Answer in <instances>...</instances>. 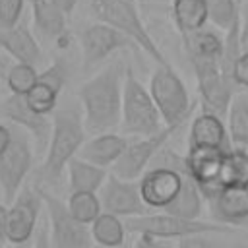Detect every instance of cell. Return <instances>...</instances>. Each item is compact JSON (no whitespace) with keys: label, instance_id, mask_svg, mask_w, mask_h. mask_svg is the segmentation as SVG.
Returning <instances> with one entry per match:
<instances>
[{"label":"cell","instance_id":"obj_1","mask_svg":"<svg viewBox=\"0 0 248 248\" xmlns=\"http://www.w3.org/2000/svg\"><path fill=\"white\" fill-rule=\"evenodd\" d=\"M128 68L130 66L126 60L116 56L101 72L79 85L78 99L81 103L85 130L89 134H103L120 126L124 79Z\"/></svg>","mask_w":248,"mask_h":248},{"label":"cell","instance_id":"obj_2","mask_svg":"<svg viewBox=\"0 0 248 248\" xmlns=\"http://www.w3.org/2000/svg\"><path fill=\"white\" fill-rule=\"evenodd\" d=\"M83 114L74 107H64L52 114V132L46 147V155L41 167V180L45 184H56L62 178L68 163L79 153L85 143Z\"/></svg>","mask_w":248,"mask_h":248},{"label":"cell","instance_id":"obj_3","mask_svg":"<svg viewBox=\"0 0 248 248\" xmlns=\"http://www.w3.org/2000/svg\"><path fill=\"white\" fill-rule=\"evenodd\" d=\"M91 12L99 21L118 29L128 39H132L134 45H138L149 58L157 62V66H169L167 56L149 35L134 0H91Z\"/></svg>","mask_w":248,"mask_h":248},{"label":"cell","instance_id":"obj_4","mask_svg":"<svg viewBox=\"0 0 248 248\" xmlns=\"http://www.w3.org/2000/svg\"><path fill=\"white\" fill-rule=\"evenodd\" d=\"M167 124L151 97V91L134 76L132 68L126 72L124 97H122V118L120 130L130 136L145 138L161 132Z\"/></svg>","mask_w":248,"mask_h":248},{"label":"cell","instance_id":"obj_5","mask_svg":"<svg viewBox=\"0 0 248 248\" xmlns=\"http://www.w3.org/2000/svg\"><path fill=\"white\" fill-rule=\"evenodd\" d=\"M149 91L167 126H182L192 114L190 93L170 64L155 68L149 79Z\"/></svg>","mask_w":248,"mask_h":248},{"label":"cell","instance_id":"obj_6","mask_svg":"<svg viewBox=\"0 0 248 248\" xmlns=\"http://www.w3.org/2000/svg\"><path fill=\"white\" fill-rule=\"evenodd\" d=\"M126 229L132 232H147L159 238L167 240H180L184 236L192 234H207V232H229L231 227L215 223V221H202V219H188V217H178L167 211H157V213H147L140 217H130L126 223Z\"/></svg>","mask_w":248,"mask_h":248},{"label":"cell","instance_id":"obj_7","mask_svg":"<svg viewBox=\"0 0 248 248\" xmlns=\"http://www.w3.org/2000/svg\"><path fill=\"white\" fill-rule=\"evenodd\" d=\"M203 112H211L219 118H227L229 105L236 93V85L229 79L217 58H190Z\"/></svg>","mask_w":248,"mask_h":248},{"label":"cell","instance_id":"obj_8","mask_svg":"<svg viewBox=\"0 0 248 248\" xmlns=\"http://www.w3.org/2000/svg\"><path fill=\"white\" fill-rule=\"evenodd\" d=\"M39 192L46 205L52 248H93L95 240L91 234V227L78 221L70 213L66 202H62L45 188H39Z\"/></svg>","mask_w":248,"mask_h":248},{"label":"cell","instance_id":"obj_9","mask_svg":"<svg viewBox=\"0 0 248 248\" xmlns=\"http://www.w3.org/2000/svg\"><path fill=\"white\" fill-rule=\"evenodd\" d=\"M33 149L29 143V134L19 126L12 130L10 145L0 153V190L8 203H12L31 170Z\"/></svg>","mask_w":248,"mask_h":248},{"label":"cell","instance_id":"obj_10","mask_svg":"<svg viewBox=\"0 0 248 248\" xmlns=\"http://www.w3.org/2000/svg\"><path fill=\"white\" fill-rule=\"evenodd\" d=\"M180 126H165L161 132L153 136L140 138L136 141H130L126 151L120 155V159L114 163L112 172L124 180H136L140 178L153 163L155 155L165 147V143L172 138V134Z\"/></svg>","mask_w":248,"mask_h":248},{"label":"cell","instance_id":"obj_11","mask_svg":"<svg viewBox=\"0 0 248 248\" xmlns=\"http://www.w3.org/2000/svg\"><path fill=\"white\" fill-rule=\"evenodd\" d=\"M43 198L37 188H23L8 207V242L29 244L37 232V221L41 215Z\"/></svg>","mask_w":248,"mask_h":248},{"label":"cell","instance_id":"obj_12","mask_svg":"<svg viewBox=\"0 0 248 248\" xmlns=\"http://www.w3.org/2000/svg\"><path fill=\"white\" fill-rule=\"evenodd\" d=\"M81 43V56H83V70H89L103 62L105 58L112 56L116 50L128 48L134 45L132 39H128L118 29L99 21L93 25H87L81 31L79 37Z\"/></svg>","mask_w":248,"mask_h":248},{"label":"cell","instance_id":"obj_13","mask_svg":"<svg viewBox=\"0 0 248 248\" xmlns=\"http://www.w3.org/2000/svg\"><path fill=\"white\" fill-rule=\"evenodd\" d=\"M99 198L103 211L114 213L118 217H140L149 213V207L143 203L140 194V182L124 180L114 172L108 174Z\"/></svg>","mask_w":248,"mask_h":248},{"label":"cell","instance_id":"obj_14","mask_svg":"<svg viewBox=\"0 0 248 248\" xmlns=\"http://www.w3.org/2000/svg\"><path fill=\"white\" fill-rule=\"evenodd\" d=\"M68 78H70L68 62L62 60V58H56L45 72L39 74V79L31 87V91L23 95L27 105L35 112H39L43 116H48L50 112H54V108L58 105L60 91L64 89Z\"/></svg>","mask_w":248,"mask_h":248},{"label":"cell","instance_id":"obj_15","mask_svg":"<svg viewBox=\"0 0 248 248\" xmlns=\"http://www.w3.org/2000/svg\"><path fill=\"white\" fill-rule=\"evenodd\" d=\"M2 114L21 130H25L33 141L37 151H46L48 141H50V132H52V120L48 116H43L35 112L23 95L12 93L4 103H2Z\"/></svg>","mask_w":248,"mask_h":248},{"label":"cell","instance_id":"obj_16","mask_svg":"<svg viewBox=\"0 0 248 248\" xmlns=\"http://www.w3.org/2000/svg\"><path fill=\"white\" fill-rule=\"evenodd\" d=\"M209 211L215 223L232 227L248 219V190L246 186H225L209 202Z\"/></svg>","mask_w":248,"mask_h":248},{"label":"cell","instance_id":"obj_17","mask_svg":"<svg viewBox=\"0 0 248 248\" xmlns=\"http://www.w3.org/2000/svg\"><path fill=\"white\" fill-rule=\"evenodd\" d=\"M202 145L219 147L227 153L231 149H234L223 118H219L211 112H202L192 120L190 136H188V147H202Z\"/></svg>","mask_w":248,"mask_h":248},{"label":"cell","instance_id":"obj_18","mask_svg":"<svg viewBox=\"0 0 248 248\" xmlns=\"http://www.w3.org/2000/svg\"><path fill=\"white\" fill-rule=\"evenodd\" d=\"M130 140H126L120 134H112V132H103V134H95L91 140H87L78 157L97 165V167H114V163L120 159V155L126 151Z\"/></svg>","mask_w":248,"mask_h":248},{"label":"cell","instance_id":"obj_19","mask_svg":"<svg viewBox=\"0 0 248 248\" xmlns=\"http://www.w3.org/2000/svg\"><path fill=\"white\" fill-rule=\"evenodd\" d=\"M0 46L17 62L35 66L41 60V46L25 21L14 27H0Z\"/></svg>","mask_w":248,"mask_h":248},{"label":"cell","instance_id":"obj_20","mask_svg":"<svg viewBox=\"0 0 248 248\" xmlns=\"http://www.w3.org/2000/svg\"><path fill=\"white\" fill-rule=\"evenodd\" d=\"M225 155H227V151H223L219 147H205V145L188 147L186 163H188L192 176L196 178V182L200 186L209 184V182H221L219 174L223 169Z\"/></svg>","mask_w":248,"mask_h":248},{"label":"cell","instance_id":"obj_21","mask_svg":"<svg viewBox=\"0 0 248 248\" xmlns=\"http://www.w3.org/2000/svg\"><path fill=\"white\" fill-rule=\"evenodd\" d=\"M66 172H68L70 192H95L97 194L108 178L107 169L97 167L81 157H74L68 163Z\"/></svg>","mask_w":248,"mask_h":248},{"label":"cell","instance_id":"obj_22","mask_svg":"<svg viewBox=\"0 0 248 248\" xmlns=\"http://www.w3.org/2000/svg\"><path fill=\"white\" fill-rule=\"evenodd\" d=\"M35 31L45 41H54L66 31V14L50 0H31Z\"/></svg>","mask_w":248,"mask_h":248},{"label":"cell","instance_id":"obj_23","mask_svg":"<svg viewBox=\"0 0 248 248\" xmlns=\"http://www.w3.org/2000/svg\"><path fill=\"white\" fill-rule=\"evenodd\" d=\"M203 194L200 190V184L196 182V178L192 176L188 163L182 174V188L178 192V196L174 198V202L165 209L167 213L178 215V217H188V219H200L202 215V207H203Z\"/></svg>","mask_w":248,"mask_h":248},{"label":"cell","instance_id":"obj_24","mask_svg":"<svg viewBox=\"0 0 248 248\" xmlns=\"http://www.w3.org/2000/svg\"><path fill=\"white\" fill-rule=\"evenodd\" d=\"M172 19L182 37L203 29L209 21L207 0H172Z\"/></svg>","mask_w":248,"mask_h":248},{"label":"cell","instance_id":"obj_25","mask_svg":"<svg viewBox=\"0 0 248 248\" xmlns=\"http://www.w3.org/2000/svg\"><path fill=\"white\" fill-rule=\"evenodd\" d=\"M227 130L234 147H248V89H240L232 95L227 112Z\"/></svg>","mask_w":248,"mask_h":248},{"label":"cell","instance_id":"obj_26","mask_svg":"<svg viewBox=\"0 0 248 248\" xmlns=\"http://www.w3.org/2000/svg\"><path fill=\"white\" fill-rule=\"evenodd\" d=\"M188 58H223V37L211 29H200L182 37Z\"/></svg>","mask_w":248,"mask_h":248},{"label":"cell","instance_id":"obj_27","mask_svg":"<svg viewBox=\"0 0 248 248\" xmlns=\"http://www.w3.org/2000/svg\"><path fill=\"white\" fill-rule=\"evenodd\" d=\"M91 234L93 240L103 248H118L124 244L126 236V225L120 221L118 215L103 211L93 223H91Z\"/></svg>","mask_w":248,"mask_h":248},{"label":"cell","instance_id":"obj_28","mask_svg":"<svg viewBox=\"0 0 248 248\" xmlns=\"http://www.w3.org/2000/svg\"><path fill=\"white\" fill-rule=\"evenodd\" d=\"M219 180L223 186H246L248 184V149L234 147L225 155Z\"/></svg>","mask_w":248,"mask_h":248},{"label":"cell","instance_id":"obj_29","mask_svg":"<svg viewBox=\"0 0 248 248\" xmlns=\"http://www.w3.org/2000/svg\"><path fill=\"white\" fill-rule=\"evenodd\" d=\"M66 205L78 221H81L83 225H89V227L103 213L101 198L95 192H72Z\"/></svg>","mask_w":248,"mask_h":248},{"label":"cell","instance_id":"obj_30","mask_svg":"<svg viewBox=\"0 0 248 248\" xmlns=\"http://www.w3.org/2000/svg\"><path fill=\"white\" fill-rule=\"evenodd\" d=\"M209 21L223 33L240 19V0H207Z\"/></svg>","mask_w":248,"mask_h":248},{"label":"cell","instance_id":"obj_31","mask_svg":"<svg viewBox=\"0 0 248 248\" xmlns=\"http://www.w3.org/2000/svg\"><path fill=\"white\" fill-rule=\"evenodd\" d=\"M39 79V74L35 70V66L31 64H23V62H17L14 64L8 74H6V85L12 93H17V95H25L31 91V87L37 83Z\"/></svg>","mask_w":248,"mask_h":248},{"label":"cell","instance_id":"obj_32","mask_svg":"<svg viewBox=\"0 0 248 248\" xmlns=\"http://www.w3.org/2000/svg\"><path fill=\"white\" fill-rule=\"evenodd\" d=\"M23 0H0V27L8 29L19 23Z\"/></svg>","mask_w":248,"mask_h":248},{"label":"cell","instance_id":"obj_33","mask_svg":"<svg viewBox=\"0 0 248 248\" xmlns=\"http://www.w3.org/2000/svg\"><path fill=\"white\" fill-rule=\"evenodd\" d=\"M232 81L238 89H248V52H242L232 66Z\"/></svg>","mask_w":248,"mask_h":248},{"label":"cell","instance_id":"obj_34","mask_svg":"<svg viewBox=\"0 0 248 248\" xmlns=\"http://www.w3.org/2000/svg\"><path fill=\"white\" fill-rule=\"evenodd\" d=\"M132 248H172L167 238H159L147 232H138Z\"/></svg>","mask_w":248,"mask_h":248},{"label":"cell","instance_id":"obj_35","mask_svg":"<svg viewBox=\"0 0 248 248\" xmlns=\"http://www.w3.org/2000/svg\"><path fill=\"white\" fill-rule=\"evenodd\" d=\"M176 248H217V246L205 234H192V236L180 238L176 242Z\"/></svg>","mask_w":248,"mask_h":248},{"label":"cell","instance_id":"obj_36","mask_svg":"<svg viewBox=\"0 0 248 248\" xmlns=\"http://www.w3.org/2000/svg\"><path fill=\"white\" fill-rule=\"evenodd\" d=\"M240 45L242 52H248V0L240 4Z\"/></svg>","mask_w":248,"mask_h":248},{"label":"cell","instance_id":"obj_37","mask_svg":"<svg viewBox=\"0 0 248 248\" xmlns=\"http://www.w3.org/2000/svg\"><path fill=\"white\" fill-rule=\"evenodd\" d=\"M31 248H52V242H50V234H48V223H43L37 232H35V238H33V246Z\"/></svg>","mask_w":248,"mask_h":248},{"label":"cell","instance_id":"obj_38","mask_svg":"<svg viewBox=\"0 0 248 248\" xmlns=\"http://www.w3.org/2000/svg\"><path fill=\"white\" fill-rule=\"evenodd\" d=\"M8 244V207L0 203V248Z\"/></svg>","mask_w":248,"mask_h":248},{"label":"cell","instance_id":"obj_39","mask_svg":"<svg viewBox=\"0 0 248 248\" xmlns=\"http://www.w3.org/2000/svg\"><path fill=\"white\" fill-rule=\"evenodd\" d=\"M10 141H12V128L0 124V153L10 145Z\"/></svg>","mask_w":248,"mask_h":248},{"label":"cell","instance_id":"obj_40","mask_svg":"<svg viewBox=\"0 0 248 248\" xmlns=\"http://www.w3.org/2000/svg\"><path fill=\"white\" fill-rule=\"evenodd\" d=\"M54 6H58L66 16H70L72 12H74V8H76V4H78V0H50Z\"/></svg>","mask_w":248,"mask_h":248},{"label":"cell","instance_id":"obj_41","mask_svg":"<svg viewBox=\"0 0 248 248\" xmlns=\"http://www.w3.org/2000/svg\"><path fill=\"white\" fill-rule=\"evenodd\" d=\"M4 248H29V244H12V246H4Z\"/></svg>","mask_w":248,"mask_h":248},{"label":"cell","instance_id":"obj_42","mask_svg":"<svg viewBox=\"0 0 248 248\" xmlns=\"http://www.w3.org/2000/svg\"><path fill=\"white\" fill-rule=\"evenodd\" d=\"M2 70H4V64H2V62H0V74H2Z\"/></svg>","mask_w":248,"mask_h":248},{"label":"cell","instance_id":"obj_43","mask_svg":"<svg viewBox=\"0 0 248 248\" xmlns=\"http://www.w3.org/2000/svg\"><path fill=\"white\" fill-rule=\"evenodd\" d=\"M246 190H248V184H246Z\"/></svg>","mask_w":248,"mask_h":248},{"label":"cell","instance_id":"obj_44","mask_svg":"<svg viewBox=\"0 0 248 248\" xmlns=\"http://www.w3.org/2000/svg\"><path fill=\"white\" fill-rule=\"evenodd\" d=\"M246 149H248V147H246Z\"/></svg>","mask_w":248,"mask_h":248}]
</instances>
